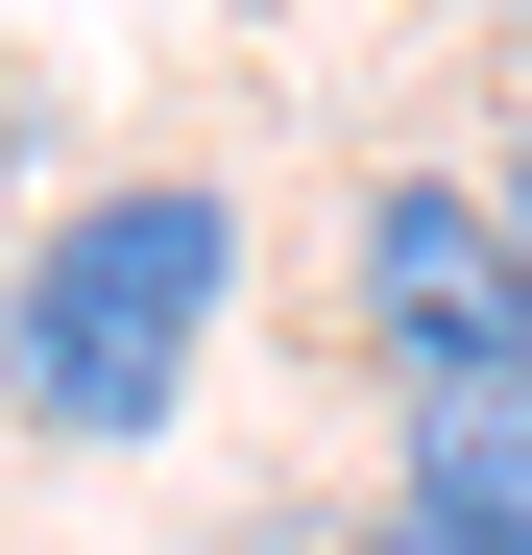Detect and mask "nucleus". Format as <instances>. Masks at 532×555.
Returning a JSON list of instances; mask_svg holds the SVG:
<instances>
[{
    "label": "nucleus",
    "instance_id": "obj_1",
    "mask_svg": "<svg viewBox=\"0 0 532 555\" xmlns=\"http://www.w3.org/2000/svg\"><path fill=\"white\" fill-rule=\"evenodd\" d=\"M242 291V218L194 194V169H122V194H73L25 266H0V411L73 435V459H122L194 411V338Z\"/></svg>",
    "mask_w": 532,
    "mask_h": 555
},
{
    "label": "nucleus",
    "instance_id": "obj_4",
    "mask_svg": "<svg viewBox=\"0 0 532 555\" xmlns=\"http://www.w3.org/2000/svg\"><path fill=\"white\" fill-rule=\"evenodd\" d=\"M25 169H49V98H25V73H0V218H25Z\"/></svg>",
    "mask_w": 532,
    "mask_h": 555
},
{
    "label": "nucleus",
    "instance_id": "obj_5",
    "mask_svg": "<svg viewBox=\"0 0 532 555\" xmlns=\"http://www.w3.org/2000/svg\"><path fill=\"white\" fill-rule=\"evenodd\" d=\"M484 194H508V242H532V121H508V169H484Z\"/></svg>",
    "mask_w": 532,
    "mask_h": 555
},
{
    "label": "nucleus",
    "instance_id": "obj_2",
    "mask_svg": "<svg viewBox=\"0 0 532 555\" xmlns=\"http://www.w3.org/2000/svg\"><path fill=\"white\" fill-rule=\"evenodd\" d=\"M364 338L411 362V411L435 387H532V242H508V194L388 169V194H364Z\"/></svg>",
    "mask_w": 532,
    "mask_h": 555
},
{
    "label": "nucleus",
    "instance_id": "obj_3",
    "mask_svg": "<svg viewBox=\"0 0 532 555\" xmlns=\"http://www.w3.org/2000/svg\"><path fill=\"white\" fill-rule=\"evenodd\" d=\"M388 507L460 531V555H532V387H435V411L388 435Z\"/></svg>",
    "mask_w": 532,
    "mask_h": 555
},
{
    "label": "nucleus",
    "instance_id": "obj_6",
    "mask_svg": "<svg viewBox=\"0 0 532 555\" xmlns=\"http://www.w3.org/2000/svg\"><path fill=\"white\" fill-rule=\"evenodd\" d=\"M364 555H460V531H411V507H388V531H364Z\"/></svg>",
    "mask_w": 532,
    "mask_h": 555
}]
</instances>
